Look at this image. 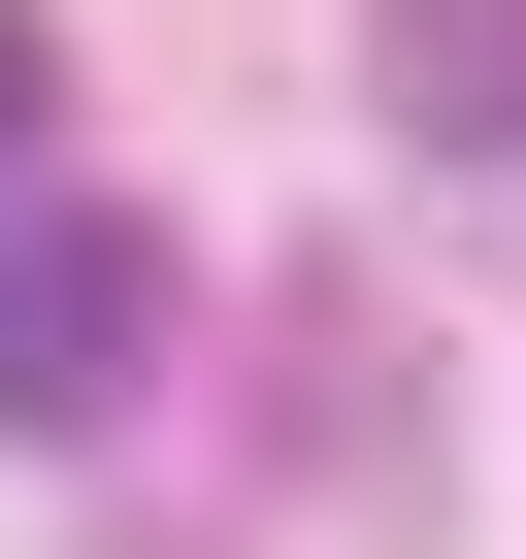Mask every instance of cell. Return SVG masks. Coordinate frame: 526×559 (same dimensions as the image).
I'll use <instances>...</instances> for the list:
<instances>
[{"instance_id":"cell-1","label":"cell","mask_w":526,"mask_h":559,"mask_svg":"<svg viewBox=\"0 0 526 559\" xmlns=\"http://www.w3.org/2000/svg\"><path fill=\"white\" fill-rule=\"evenodd\" d=\"M132 362H165V230L132 198H0V428H132Z\"/></svg>"},{"instance_id":"cell-2","label":"cell","mask_w":526,"mask_h":559,"mask_svg":"<svg viewBox=\"0 0 526 559\" xmlns=\"http://www.w3.org/2000/svg\"><path fill=\"white\" fill-rule=\"evenodd\" d=\"M362 99L428 165H526V0H362Z\"/></svg>"},{"instance_id":"cell-3","label":"cell","mask_w":526,"mask_h":559,"mask_svg":"<svg viewBox=\"0 0 526 559\" xmlns=\"http://www.w3.org/2000/svg\"><path fill=\"white\" fill-rule=\"evenodd\" d=\"M34 99H67V67H34V0H0V165H34Z\"/></svg>"}]
</instances>
